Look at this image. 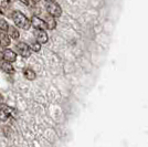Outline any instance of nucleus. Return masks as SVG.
Wrapping results in <instances>:
<instances>
[{"label": "nucleus", "instance_id": "nucleus-3", "mask_svg": "<svg viewBox=\"0 0 148 147\" xmlns=\"http://www.w3.org/2000/svg\"><path fill=\"white\" fill-rule=\"evenodd\" d=\"M16 50L22 58H29L31 54V48L25 42H18L16 44Z\"/></svg>", "mask_w": 148, "mask_h": 147}, {"label": "nucleus", "instance_id": "nucleus-12", "mask_svg": "<svg viewBox=\"0 0 148 147\" xmlns=\"http://www.w3.org/2000/svg\"><path fill=\"white\" fill-rule=\"evenodd\" d=\"M23 74H25V76L27 78V80L33 81L36 79V72L33 70H31V69H25L23 70Z\"/></svg>", "mask_w": 148, "mask_h": 147}, {"label": "nucleus", "instance_id": "nucleus-17", "mask_svg": "<svg viewBox=\"0 0 148 147\" xmlns=\"http://www.w3.org/2000/svg\"><path fill=\"white\" fill-rule=\"evenodd\" d=\"M0 60H3V51L0 50Z\"/></svg>", "mask_w": 148, "mask_h": 147}, {"label": "nucleus", "instance_id": "nucleus-10", "mask_svg": "<svg viewBox=\"0 0 148 147\" xmlns=\"http://www.w3.org/2000/svg\"><path fill=\"white\" fill-rule=\"evenodd\" d=\"M7 32H8V36L10 38H12V39H14V40H18L19 37H20V33H19L18 29L16 27H13V25H9Z\"/></svg>", "mask_w": 148, "mask_h": 147}, {"label": "nucleus", "instance_id": "nucleus-1", "mask_svg": "<svg viewBox=\"0 0 148 147\" xmlns=\"http://www.w3.org/2000/svg\"><path fill=\"white\" fill-rule=\"evenodd\" d=\"M11 19L13 20L14 25L19 28H21V29L28 30L31 27V21L21 11H12Z\"/></svg>", "mask_w": 148, "mask_h": 147}, {"label": "nucleus", "instance_id": "nucleus-11", "mask_svg": "<svg viewBox=\"0 0 148 147\" xmlns=\"http://www.w3.org/2000/svg\"><path fill=\"white\" fill-rule=\"evenodd\" d=\"M1 70L3 71V72H6L7 74H13L14 73V69L13 67L11 65V63L10 62H2L1 63Z\"/></svg>", "mask_w": 148, "mask_h": 147}, {"label": "nucleus", "instance_id": "nucleus-9", "mask_svg": "<svg viewBox=\"0 0 148 147\" xmlns=\"http://www.w3.org/2000/svg\"><path fill=\"white\" fill-rule=\"evenodd\" d=\"M9 44H10V37L3 32H0V47L7 48L9 47Z\"/></svg>", "mask_w": 148, "mask_h": 147}, {"label": "nucleus", "instance_id": "nucleus-5", "mask_svg": "<svg viewBox=\"0 0 148 147\" xmlns=\"http://www.w3.org/2000/svg\"><path fill=\"white\" fill-rule=\"evenodd\" d=\"M31 25L34 29H39V30H45V29H48L45 21H44L43 19L37 17V16H33L32 17V19H31Z\"/></svg>", "mask_w": 148, "mask_h": 147}, {"label": "nucleus", "instance_id": "nucleus-19", "mask_svg": "<svg viewBox=\"0 0 148 147\" xmlns=\"http://www.w3.org/2000/svg\"><path fill=\"white\" fill-rule=\"evenodd\" d=\"M45 1L48 2V1H56V0H45Z\"/></svg>", "mask_w": 148, "mask_h": 147}, {"label": "nucleus", "instance_id": "nucleus-16", "mask_svg": "<svg viewBox=\"0 0 148 147\" xmlns=\"http://www.w3.org/2000/svg\"><path fill=\"white\" fill-rule=\"evenodd\" d=\"M22 3L25 5H28V6H31V5H36L39 0H20Z\"/></svg>", "mask_w": 148, "mask_h": 147}, {"label": "nucleus", "instance_id": "nucleus-7", "mask_svg": "<svg viewBox=\"0 0 148 147\" xmlns=\"http://www.w3.org/2000/svg\"><path fill=\"white\" fill-rule=\"evenodd\" d=\"M43 20L45 21V23H47V27H48V29L50 30H53V29H56V21L54 17L53 16H51V14H44L43 17Z\"/></svg>", "mask_w": 148, "mask_h": 147}, {"label": "nucleus", "instance_id": "nucleus-14", "mask_svg": "<svg viewBox=\"0 0 148 147\" xmlns=\"http://www.w3.org/2000/svg\"><path fill=\"white\" fill-rule=\"evenodd\" d=\"M8 28H9L8 22H7L5 19L0 18V30H1V31H7V30H8Z\"/></svg>", "mask_w": 148, "mask_h": 147}, {"label": "nucleus", "instance_id": "nucleus-18", "mask_svg": "<svg viewBox=\"0 0 148 147\" xmlns=\"http://www.w3.org/2000/svg\"><path fill=\"white\" fill-rule=\"evenodd\" d=\"M2 103H3V98L0 95V104H2Z\"/></svg>", "mask_w": 148, "mask_h": 147}, {"label": "nucleus", "instance_id": "nucleus-15", "mask_svg": "<svg viewBox=\"0 0 148 147\" xmlns=\"http://www.w3.org/2000/svg\"><path fill=\"white\" fill-rule=\"evenodd\" d=\"M31 50H33L34 52H39L40 50H41V45H40V43L39 42H33L31 44Z\"/></svg>", "mask_w": 148, "mask_h": 147}, {"label": "nucleus", "instance_id": "nucleus-13", "mask_svg": "<svg viewBox=\"0 0 148 147\" xmlns=\"http://www.w3.org/2000/svg\"><path fill=\"white\" fill-rule=\"evenodd\" d=\"M8 118H9V113L6 110H3V109H0V121L5 122Z\"/></svg>", "mask_w": 148, "mask_h": 147}, {"label": "nucleus", "instance_id": "nucleus-2", "mask_svg": "<svg viewBox=\"0 0 148 147\" xmlns=\"http://www.w3.org/2000/svg\"><path fill=\"white\" fill-rule=\"evenodd\" d=\"M45 8L49 14L53 16L54 18H59L62 16V9L61 7L56 3V1H48L45 3Z\"/></svg>", "mask_w": 148, "mask_h": 147}, {"label": "nucleus", "instance_id": "nucleus-6", "mask_svg": "<svg viewBox=\"0 0 148 147\" xmlns=\"http://www.w3.org/2000/svg\"><path fill=\"white\" fill-rule=\"evenodd\" d=\"M34 37L37 39V41L39 43H47L49 38H48V34L44 30H39V29H36L34 30Z\"/></svg>", "mask_w": 148, "mask_h": 147}, {"label": "nucleus", "instance_id": "nucleus-4", "mask_svg": "<svg viewBox=\"0 0 148 147\" xmlns=\"http://www.w3.org/2000/svg\"><path fill=\"white\" fill-rule=\"evenodd\" d=\"M12 3L10 0H3L1 3H0V13L2 16H6V17H11L12 14Z\"/></svg>", "mask_w": 148, "mask_h": 147}, {"label": "nucleus", "instance_id": "nucleus-8", "mask_svg": "<svg viewBox=\"0 0 148 147\" xmlns=\"http://www.w3.org/2000/svg\"><path fill=\"white\" fill-rule=\"evenodd\" d=\"M3 60L7 62H14L17 60V54L13 52L12 50L6 49L3 51Z\"/></svg>", "mask_w": 148, "mask_h": 147}]
</instances>
